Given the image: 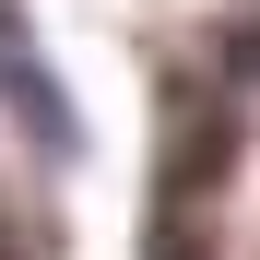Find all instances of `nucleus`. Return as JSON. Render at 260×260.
Here are the masks:
<instances>
[{"label":"nucleus","instance_id":"nucleus-2","mask_svg":"<svg viewBox=\"0 0 260 260\" xmlns=\"http://www.w3.org/2000/svg\"><path fill=\"white\" fill-rule=\"evenodd\" d=\"M225 71H237V83H260V12H248V24L225 36Z\"/></svg>","mask_w":260,"mask_h":260},{"label":"nucleus","instance_id":"nucleus-1","mask_svg":"<svg viewBox=\"0 0 260 260\" xmlns=\"http://www.w3.org/2000/svg\"><path fill=\"white\" fill-rule=\"evenodd\" d=\"M0 95H12V118L36 130V154L48 166H71L83 154V118H71V95H59V71H48V48H36V24L0 0Z\"/></svg>","mask_w":260,"mask_h":260}]
</instances>
